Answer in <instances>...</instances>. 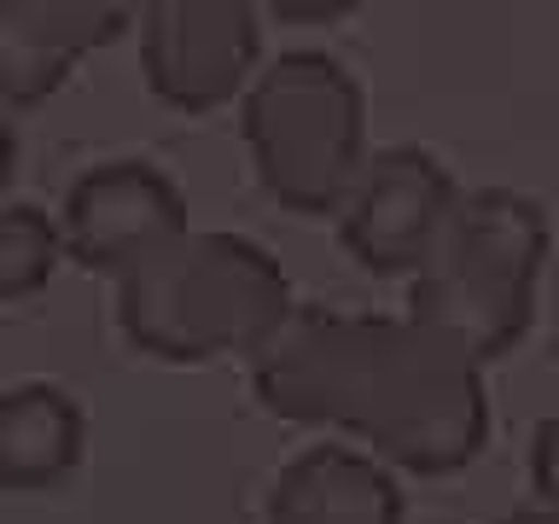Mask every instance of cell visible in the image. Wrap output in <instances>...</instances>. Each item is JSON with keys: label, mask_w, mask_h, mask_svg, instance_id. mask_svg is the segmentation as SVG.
<instances>
[{"label": "cell", "mask_w": 559, "mask_h": 524, "mask_svg": "<svg viewBox=\"0 0 559 524\" xmlns=\"http://www.w3.org/2000/svg\"><path fill=\"white\" fill-rule=\"evenodd\" d=\"M251 391L286 426H326L384 466L449 478L489 443L484 373L408 314H314L251 367Z\"/></svg>", "instance_id": "obj_1"}, {"label": "cell", "mask_w": 559, "mask_h": 524, "mask_svg": "<svg viewBox=\"0 0 559 524\" xmlns=\"http://www.w3.org/2000/svg\"><path fill=\"white\" fill-rule=\"evenodd\" d=\"M286 314V269L245 234H181L117 274V332L169 367L269 349Z\"/></svg>", "instance_id": "obj_2"}, {"label": "cell", "mask_w": 559, "mask_h": 524, "mask_svg": "<svg viewBox=\"0 0 559 524\" xmlns=\"http://www.w3.org/2000/svg\"><path fill=\"white\" fill-rule=\"evenodd\" d=\"M548 262V210L531 192L484 187L449 210L431 257L414 269L408 321L478 367L513 356L536 321Z\"/></svg>", "instance_id": "obj_3"}, {"label": "cell", "mask_w": 559, "mask_h": 524, "mask_svg": "<svg viewBox=\"0 0 559 524\" xmlns=\"http://www.w3.org/2000/svg\"><path fill=\"white\" fill-rule=\"evenodd\" d=\"M245 152L286 216H338L361 175L367 94L332 52H280L245 87Z\"/></svg>", "instance_id": "obj_4"}, {"label": "cell", "mask_w": 559, "mask_h": 524, "mask_svg": "<svg viewBox=\"0 0 559 524\" xmlns=\"http://www.w3.org/2000/svg\"><path fill=\"white\" fill-rule=\"evenodd\" d=\"M140 70L157 105L204 117L245 94L257 70L262 24L245 0H157L140 12Z\"/></svg>", "instance_id": "obj_5"}, {"label": "cell", "mask_w": 559, "mask_h": 524, "mask_svg": "<svg viewBox=\"0 0 559 524\" xmlns=\"http://www.w3.org/2000/svg\"><path fill=\"white\" fill-rule=\"evenodd\" d=\"M454 210V175L426 146L361 157V175L338 210V245L367 274H414L431 257Z\"/></svg>", "instance_id": "obj_6"}, {"label": "cell", "mask_w": 559, "mask_h": 524, "mask_svg": "<svg viewBox=\"0 0 559 524\" xmlns=\"http://www.w3.org/2000/svg\"><path fill=\"white\" fill-rule=\"evenodd\" d=\"M187 234V192L175 187L146 157H111V164L76 175L64 199V227L59 245L82 269L122 274L134 257Z\"/></svg>", "instance_id": "obj_7"}, {"label": "cell", "mask_w": 559, "mask_h": 524, "mask_svg": "<svg viewBox=\"0 0 559 524\" xmlns=\"http://www.w3.org/2000/svg\"><path fill=\"white\" fill-rule=\"evenodd\" d=\"M129 29L122 7L94 0H0V111L41 105L94 47Z\"/></svg>", "instance_id": "obj_8"}, {"label": "cell", "mask_w": 559, "mask_h": 524, "mask_svg": "<svg viewBox=\"0 0 559 524\" xmlns=\"http://www.w3.org/2000/svg\"><path fill=\"white\" fill-rule=\"evenodd\" d=\"M262 524H402V484L361 449L309 443L280 466Z\"/></svg>", "instance_id": "obj_9"}, {"label": "cell", "mask_w": 559, "mask_h": 524, "mask_svg": "<svg viewBox=\"0 0 559 524\" xmlns=\"http://www.w3.org/2000/svg\"><path fill=\"white\" fill-rule=\"evenodd\" d=\"M87 414L64 384H17L0 396V484L7 489H52L82 466Z\"/></svg>", "instance_id": "obj_10"}, {"label": "cell", "mask_w": 559, "mask_h": 524, "mask_svg": "<svg viewBox=\"0 0 559 524\" xmlns=\"http://www.w3.org/2000/svg\"><path fill=\"white\" fill-rule=\"evenodd\" d=\"M59 257H64L59 227H52L35 204L0 210V303L41 291L52 279V269H59Z\"/></svg>", "instance_id": "obj_11"}, {"label": "cell", "mask_w": 559, "mask_h": 524, "mask_svg": "<svg viewBox=\"0 0 559 524\" xmlns=\"http://www.w3.org/2000/svg\"><path fill=\"white\" fill-rule=\"evenodd\" d=\"M554 419H542L536 426V437H531V461H536V496H542V507L554 501Z\"/></svg>", "instance_id": "obj_12"}, {"label": "cell", "mask_w": 559, "mask_h": 524, "mask_svg": "<svg viewBox=\"0 0 559 524\" xmlns=\"http://www.w3.org/2000/svg\"><path fill=\"white\" fill-rule=\"evenodd\" d=\"M269 12L280 17V24H292V17H304V24H321V17H344L349 7H344V0H304V7H297V0H274Z\"/></svg>", "instance_id": "obj_13"}, {"label": "cell", "mask_w": 559, "mask_h": 524, "mask_svg": "<svg viewBox=\"0 0 559 524\" xmlns=\"http://www.w3.org/2000/svg\"><path fill=\"white\" fill-rule=\"evenodd\" d=\"M12 175H17V134H12V117L0 111V192L12 187Z\"/></svg>", "instance_id": "obj_14"}, {"label": "cell", "mask_w": 559, "mask_h": 524, "mask_svg": "<svg viewBox=\"0 0 559 524\" xmlns=\"http://www.w3.org/2000/svg\"><path fill=\"white\" fill-rule=\"evenodd\" d=\"M501 524H559L548 507H531V513H513V519H501Z\"/></svg>", "instance_id": "obj_15"}]
</instances>
